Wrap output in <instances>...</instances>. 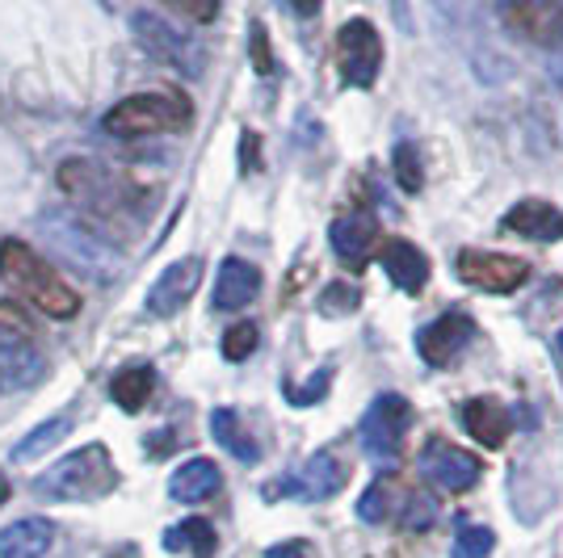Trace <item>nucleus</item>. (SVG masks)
Masks as SVG:
<instances>
[{
  "label": "nucleus",
  "instance_id": "c85d7f7f",
  "mask_svg": "<svg viewBox=\"0 0 563 558\" xmlns=\"http://www.w3.org/2000/svg\"><path fill=\"white\" fill-rule=\"evenodd\" d=\"M261 345V332L257 324H232L223 332V357L228 361H249Z\"/></svg>",
  "mask_w": 563,
  "mask_h": 558
},
{
  "label": "nucleus",
  "instance_id": "393cba45",
  "mask_svg": "<svg viewBox=\"0 0 563 558\" xmlns=\"http://www.w3.org/2000/svg\"><path fill=\"white\" fill-rule=\"evenodd\" d=\"M152 387H156V373L152 366H126L110 378V399H114L122 412H140L143 403L152 399Z\"/></svg>",
  "mask_w": 563,
  "mask_h": 558
},
{
  "label": "nucleus",
  "instance_id": "ddd939ff",
  "mask_svg": "<svg viewBox=\"0 0 563 558\" xmlns=\"http://www.w3.org/2000/svg\"><path fill=\"white\" fill-rule=\"evenodd\" d=\"M198 286H202V256H181V260H173L165 274L152 281V290H147V311L168 320V315H177V311L194 299Z\"/></svg>",
  "mask_w": 563,
  "mask_h": 558
},
{
  "label": "nucleus",
  "instance_id": "39448f33",
  "mask_svg": "<svg viewBox=\"0 0 563 558\" xmlns=\"http://www.w3.org/2000/svg\"><path fill=\"white\" fill-rule=\"evenodd\" d=\"M38 232H43L51 253L64 256L68 265L85 269V274H93V278L97 274H110V269H114V248H110V244H106V235L97 232L85 214H76V210H64V207L43 210Z\"/></svg>",
  "mask_w": 563,
  "mask_h": 558
},
{
  "label": "nucleus",
  "instance_id": "c756f323",
  "mask_svg": "<svg viewBox=\"0 0 563 558\" xmlns=\"http://www.w3.org/2000/svg\"><path fill=\"white\" fill-rule=\"evenodd\" d=\"M357 303H362V290L345 286V281H332L329 290L320 294V311L324 315H350V311H357Z\"/></svg>",
  "mask_w": 563,
  "mask_h": 558
},
{
  "label": "nucleus",
  "instance_id": "7ed1b4c3",
  "mask_svg": "<svg viewBox=\"0 0 563 558\" xmlns=\"http://www.w3.org/2000/svg\"><path fill=\"white\" fill-rule=\"evenodd\" d=\"M194 105L186 93L168 89V93H135L122 97L110 114L101 118L106 135L114 140H143V135H168V131H186Z\"/></svg>",
  "mask_w": 563,
  "mask_h": 558
},
{
  "label": "nucleus",
  "instance_id": "e433bc0d",
  "mask_svg": "<svg viewBox=\"0 0 563 558\" xmlns=\"http://www.w3.org/2000/svg\"><path fill=\"white\" fill-rule=\"evenodd\" d=\"M0 504H9V479L0 475Z\"/></svg>",
  "mask_w": 563,
  "mask_h": 558
},
{
  "label": "nucleus",
  "instance_id": "cd10ccee",
  "mask_svg": "<svg viewBox=\"0 0 563 558\" xmlns=\"http://www.w3.org/2000/svg\"><path fill=\"white\" fill-rule=\"evenodd\" d=\"M391 168H396V181L404 193H421L424 186V168H421V152L412 143H396L391 152Z\"/></svg>",
  "mask_w": 563,
  "mask_h": 558
},
{
  "label": "nucleus",
  "instance_id": "9b49d317",
  "mask_svg": "<svg viewBox=\"0 0 563 558\" xmlns=\"http://www.w3.org/2000/svg\"><path fill=\"white\" fill-rule=\"evenodd\" d=\"M421 470L433 488L454 495V491H471L479 483L484 462H479L471 449H459V445H450V442H429L424 445Z\"/></svg>",
  "mask_w": 563,
  "mask_h": 558
},
{
  "label": "nucleus",
  "instance_id": "4be33fe9",
  "mask_svg": "<svg viewBox=\"0 0 563 558\" xmlns=\"http://www.w3.org/2000/svg\"><path fill=\"white\" fill-rule=\"evenodd\" d=\"M55 542V525L47 516H25L0 529V558H43Z\"/></svg>",
  "mask_w": 563,
  "mask_h": 558
},
{
  "label": "nucleus",
  "instance_id": "20e7f679",
  "mask_svg": "<svg viewBox=\"0 0 563 558\" xmlns=\"http://www.w3.org/2000/svg\"><path fill=\"white\" fill-rule=\"evenodd\" d=\"M357 516L366 525H399V529H429L438 521L433 495L412 488L404 475H378L357 500Z\"/></svg>",
  "mask_w": 563,
  "mask_h": 558
},
{
  "label": "nucleus",
  "instance_id": "6e6552de",
  "mask_svg": "<svg viewBox=\"0 0 563 558\" xmlns=\"http://www.w3.org/2000/svg\"><path fill=\"white\" fill-rule=\"evenodd\" d=\"M336 64H341V76L353 89H371L378 80V68H383V38H378L375 22L366 18H353L336 30Z\"/></svg>",
  "mask_w": 563,
  "mask_h": 558
},
{
  "label": "nucleus",
  "instance_id": "412c9836",
  "mask_svg": "<svg viewBox=\"0 0 563 558\" xmlns=\"http://www.w3.org/2000/svg\"><path fill=\"white\" fill-rule=\"evenodd\" d=\"M223 488V475H219V466L211 458H189L173 470V479H168V495L177 500V504H202V500H211L214 491Z\"/></svg>",
  "mask_w": 563,
  "mask_h": 558
},
{
  "label": "nucleus",
  "instance_id": "423d86ee",
  "mask_svg": "<svg viewBox=\"0 0 563 558\" xmlns=\"http://www.w3.org/2000/svg\"><path fill=\"white\" fill-rule=\"evenodd\" d=\"M47 373V361L34 345V332L18 306L0 303V395H18Z\"/></svg>",
  "mask_w": 563,
  "mask_h": 558
},
{
  "label": "nucleus",
  "instance_id": "a878e982",
  "mask_svg": "<svg viewBox=\"0 0 563 558\" xmlns=\"http://www.w3.org/2000/svg\"><path fill=\"white\" fill-rule=\"evenodd\" d=\"M214 546H219V537L207 521H198V516H189L181 525H173L165 534V550L173 555H189V558H211Z\"/></svg>",
  "mask_w": 563,
  "mask_h": 558
},
{
  "label": "nucleus",
  "instance_id": "f704fd0d",
  "mask_svg": "<svg viewBox=\"0 0 563 558\" xmlns=\"http://www.w3.org/2000/svg\"><path fill=\"white\" fill-rule=\"evenodd\" d=\"M257 135H244V168H257Z\"/></svg>",
  "mask_w": 563,
  "mask_h": 558
},
{
  "label": "nucleus",
  "instance_id": "f03ea898",
  "mask_svg": "<svg viewBox=\"0 0 563 558\" xmlns=\"http://www.w3.org/2000/svg\"><path fill=\"white\" fill-rule=\"evenodd\" d=\"M118 488V466L110 449L101 442L71 449L68 458L51 466L47 475L34 483L43 500H59V504H80V500H101Z\"/></svg>",
  "mask_w": 563,
  "mask_h": 558
},
{
  "label": "nucleus",
  "instance_id": "6ab92c4d",
  "mask_svg": "<svg viewBox=\"0 0 563 558\" xmlns=\"http://www.w3.org/2000/svg\"><path fill=\"white\" fill-rule=\"evenodd\" d=\"M505 232L521 235V239H534V244H555L563 239V210L551 207V202H517L509 214H505Z\"/></svg>",
  "mask_w": 563,
  "mask_h": 558
},
{
  "label": "nucleus",
  "instance_id": "72a5a7b5",
  "mask_svg": "<svg viewBox=\"0 0 563 558\" xmlns=\"http://www.w3.org/2000/svg\"><path fill=\"white\" fill-rule=\"evenodd\" d=\"M265 558H307V546L303 542H282V546H274Z\"/></svg>",
  "mask_w": 563,
  "mask_h": 558
},
{
  "label": "nucleus",
  "instance_id": "c9c22d12",
  "mask_svg": "<svg viewBox=\"0 0 563 558\" xmlns=\"http://www.w3.org/2000/svg\"><path fill=\"white\" fill-rule=\"evenodd\" d=\"M295 13L299 18H316L320 13V0H295Z\"/></svg>",
  "mask_w": 563,
  "mask_h": 558
},
{
  "label": "nucleus",
  "instance_id": "9d476101",
  "mask_svg": "<svg viewBox=\"0 0 563 558\" xmlns=\"http://www.w3.org/2000/svg\"><path fill=\"white\" fill-rule=\"evenodd\" d=\"M131 30H135V38L143 43L147 55H156L161 64H173L177 71H186V76H198L202 71V51L198 43L181 34L173 22L165 18H156V13H135L131 18Z\"/></svg>",
  "mask_w": 563,
  "mask_h": 558
},
{
  "label": "nucleus",
  "instance_id": "aec40b11",
  "mask_svg": "<svg viewBox=\"0 0 563 558\" xmlns=\"http://www.w3.org/2000/svg\"><path fill=\"white\" fill-rule=\"evenodd\" d=\"M261 290V269L240 260V256H228L219 265V278H214V306L219 311H240L257 299Z\"/></svg>",
  "mask_w": 563,
  "mask_h": 558
},
{
  "label": "nucleus",
  "instance_id": "7c9ffc66",
  "mask_svg": "<svg viewBox=\"0 0 563 558\" xmlns=\"http://www.w3.org/2000/svg\"><path fill=\"white\" fill-rule=\"evenodd\" d=\"M173 13H181V18H189V22L207 25L219 18V0H165Z\"/></svg>",
  "mask_w": 563,
  "mask_h": 558
},
{
  "label": "nucleus",
  "instance_id": "f257e3e1",
  "mask_svg": "<svg viewBox=\"0 0 563 558\" xmlns=\"http://www.w3.org/2000/svg\"><path fill=\"white\" fill-rule=\"evenodd\" d=\"M0 281L51 320H71L80 311V294L22 239H0Z\"/></svg>",
  "mask_w": 563,
  "mask_h": 558
},
{
  "label": "nucleus",
  "instance_id": "4c0bfd02",
  "mask_svg": "<svg viewBox=\"0 0 563 558\" xmlns=\"http://www.w3.org/2000/svg\"><path fill=\"white\" fill-rule=\"evenodd\" d=\"M555 345H560V357H563V327H560V341H555Z\"/></svg>",
  "mask_w": 563,
  "mask_h": 558
},
{
  "label": "nucleus",
  "instance_id": "b1692460",
  "mask_svg": "<svg viewBox=\"0 0 563 558\" xmlns=\"http://www.w3.org/2000/svg\"><path fill=\"white\" fill-rule=\"evenodd\" d=\"M68 428H71V412H59V416H51V420H43L34 433H25L22 442L13 445V462L18 466H25V462H34V458H47L55 445L68 437Z\"/></svg>",
  "mask_w": 563,
  "mask_h": 558
},
{
  "label": "nucleus",
  "instance_id": "0eeeda50",
  "mask_svg": "<svg viewBox=\"0 0 563 558\" xmlns=\"http://www.w3.org/2000/svg\"><path fill=\"white\" fill-rule=\"evenodd\" d=\"M412 403L396 391H383V395L366 408V416H362V445H366V454H375V458H399L404 454V442H408V433H412Z\"/></svg>",
  "mask_w": 563,
  "mask_h": 558
},
{
  "label": "nucleus",
  "instance_id": "f3484780",
  "mask_svg": "<svg viewBox=\"0 0 563 558\" xmlns=\"http://www.w3.org/2000/svg\"><path fill=\"white\" fill-rule=\"evenodd\" d=\"M329 244H332V253L341 256L350 269H362L378 244V219L371 210H350V214H341L329 227Z\"/></svg>",
  "mask_w": 563,
  "mask_h": 558
},
{
  "label": "nucleus",
  "instance_id": "4468645a",
  "mask_svg": "<svg viewBox=\"0 0 563 558\" xmlns=\"http://www.w3.org/2000/svg\"><path fill=\"white\" fill-rule=\"evenodd\" d=\"M505 18L534 47H560L563 43V0H509Z\"/></svg>",
  "mask_w": 563,
  "mask_h": 558
},
{
  "label": "nucleus",
  "instance_id": "a211bd4d",
  "mask_svg": "<svg viewBox=\"0 0 563 558\" xmlns=\"http://www.w3.org/2000/svg\"><path fill=\"white\" fill-rule=\"evenodd\" d=\"M463 428L471 433V442H479L484 449H500L514 433V416L500 399L479 395L463 403Z\"/></svg>",
  "mask_w": 563,
  "mask_h": 558
},
{
  "label": "nucleus",
  "instance_id": "dca6fc26",
  "mask_svg": "<svg viewBox=\"0 0 563 558\" xmlns=\"http://www.w3.org/2000/svg\"><path fill=\"white\" fill-rule=\"evenodd\" d=\"M345 483H350V466L341 462L332 449H320V454L307 458V466L299 475H290L286 483H278V491L290 488L295 495H303V500H329ZM265 495H274V491H265Z\"/></svg>",
  "mask_w": 563,
  "mask_h": 558
},
{
  "label": "nucleus",
  "instance_id": "2f4dec72",
  "mask_svg": "<svg viewBox=\"0 0 563 558\" xmlns=\"http://www.w3.org/2000/svg\"><path fill=\"white\" fill-rule=\"evenodd\" d=\"M329 382H332V373L320 370L311 382H307V387H290V391H286V399H290V403H299V408H303V403H320V399L329 395Z\"/></svg>",
  "mask_w": 563,
  "mask_h": 558
},
{
  "label": "nucleus",
  "instance_id": "473e14b6",
  "mask_svg": "<svg viewBox=\"0 0 563 558\" xmlns=\"http://www.w3.org/2000/svg\"><path fill=\"white\" fill-rule=\"evenodd\" d=\"M253 68L261 76L274 71V55H269V38H265V25H253Z\"/></svg>",
  "mask_w": 563,
  "mask_h": 558
},
{
  "label": "nucleus",
  "instance_id": "f8f14e48",
  "mask_svg": "<svg viewBox=\"0 0 563 558\" xmlns=\"http://www.w3.org/2000/svg\"><path fill=\"white\" fill-rule=\"evenodd\" d=\"M471 336H475V320H471L467 311H446V315H438L433 324H424L417 332V353L433 370H442V366H450L459 353L467 349Z\"/></svg>",
  "mask_w": 563,
  "mask_h": 558
},
{
  "label": "nucleus",
  "instance_id": "bb28decb",
  "mask_svg": "<svg viewBox=\"0 0 563 558\" xmlns=\"http://www.w3.org/2000/svg\"><path fill=\"white\" fill-rule=\"evenodd\" d=\"M496 546V534L488 525H475V521H463L459 529H454V558H488Z\"/></svg>",
  "mask_w": 563,
  "mask_h": 558
},
{
  "label": "nucleus",
  "instance_id": "1a4fd4ad",
  "mask_svg": "<svg viewBox=\"0 0 563 558\" xmlns=\"http://www.w3.org/2000/svg\"><path fill=\"white\" fill-rule=\"evenodd\" d=\"M454 274L459 281H467L471 290H484V294H514L517 286H526L530 278V265L521 256L509 253H479V248H463L454 260Z\"/></svg>",
  "mask_w": 563,
  "mask_h": 558
},
{
  "label": "nucleus",
  "instance_id": "2eb2a0df",
  "mask_svg": "<svg viewBox=\"0 0 563 558\" xmlns=\"http://www.w3.org/2000/svg\"><path fill=\"white\" fill-rule=\"evenodd\" d=\"M375 256L399 294H421L424 286H429V256L412 239H399V235L396 239H383V244H375Z\"/></svg>",
  "mask_w": 563,
  "mask_h": 558
},
{
  "label": "nucleus",
  "instance_id": "5701e85b",
  "mask_svg": "<svg viewBox=\"0 0 563 558\" xmlns=\"http://www.w3.org/2000/svg\"><path fill=\"white\" fill-rule=\"evenodd\" d=\"M211 437L219 445H223V449H228L232 458H240L244 466H253L261 458V445L253 442V437H249L244 420L235 416L232 408H214V412H211Z\"/></svg>",
  "mask_w": 563,
  "mask_h": 558
}]
</instances>
